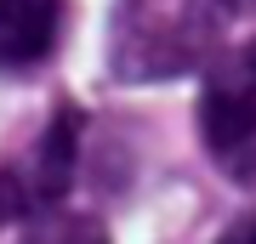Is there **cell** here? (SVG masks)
Returning <instances> with one entry per match:
<instances>
[{
	"label": "cell",
	"instance_id": "6da1fadb",
	"mask_svg": "<svg viewBox=\"0 0 256 244\" xmlns=\"http://www.w3.org/2000/svg\"><path fill=\"white\" fill-rule=\"evenodd\" d=\"M216 0H120L108 23V68L126 85H154L200 68L216 45Z\"/></svg>",
	"mask_w": 256,
	"mask_h": 244
},
{
	"label": "cell",
	"instance_id": "7a4b0ae2",
	"mask_svg": "<svg viewBox=\"0 0 256 244\" xmlns=\"http://www.w3.org/2000/svg\"><path fill=\"white\" fill-rule=\"evenodd\" d=\"M200 136L216 171L256 182V40L234 45L200 91Z\"/></svg>",
	"mask_w": 256,
	"mask_h": 244
},
{
	"label": "cell",
	"instance_id": "3957f363",
	"mask_svg": "<svg viewBox=\"0 0 256 244\" xmlns=\"http://www.w3.org/2000/svg\"><path fill=\"white\" fill-rule=\"evenodd\" d=\"M80 131L86 119L80 108H57V119L40 131L34 154L18 176H12V193H18V216H40V210H57L63 193L74 188V165H80Z\"/></svg>",
	"mask_w": 256,
	"mask_h": 244
},
{
	"label": "cell",
	"instance_id": "277c9868",
	"mask_svg": "<svg viewBox=\"0 0 256 244\" xmlns=\"http://www.w3.org/2000/svg\"><path fill=\"white\" fill-rule=\"evenodd\" d=\"M68 0H0V74H28L57 51Z\"/></svg>",
	"mask_w": 256,
	"mask_h": 244
},
{
	"label": "cell",
	"instance_id": "5b68a950",
	"mask_svg": "<svg viewBox=\"0 0 256 244\" xmlns=\"http://www.w3.org/2000/svg\"><path fill=\"white\" fill-rule=\"evenodd\" d=\"M18 244H108L97 216H80V210H40V216L23 222V239Z\"/></svg>",
	"mask_w": 256,
	"mask_h": 244
},
{
	"label": "cell",
	"instance_id": "8992f818",
	"mask_svg": "<svg viewBox=\"0 0 256 244\" xmlns=\"http://www.w3.org/2000/svg\"><path fill=\"white\" fill-rule=\"evenodd\" d=\"M216 244H256V210H250V216H239V222H234Z\"/></svg>",
	"mask_w": 256,
	"mask_h": 244
},
{
	"label": "cell",
	"instance_id": "52a82bcc",
	"mask_svg": "<svg viewBox=\"0 0 256 244\" xmlns=\"http://www.w3.org/2000/svg\"><path fill=\"white\" fill-rule=\"evenodd\" d=\"M18 216V193H12V176H0V222Z\"/></svg>",
	"mask_w": 256,
	"mask_h": 244
},
{
	"label": "cell",
	"instance_id": "ba28073f",
	"mask_svg": "<svg viewBox=\"0 0 256 244\" xmlns=\"http://www.w3.org/2000/svg\"><path fill=\"white\" fill-rule=\"evenodd\" d=\"M222 17H256V0H216Z\"/></svg>",
	"mask_w": 256,
	"mask_h": 244
}]
</instances>
